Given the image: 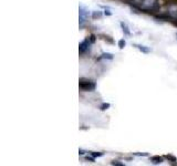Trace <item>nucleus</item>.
I'll return each mask as SVG.
<instances>
[{
	"label": "nucleus",
	"instance_id": "10",
	"mask_svg": "<svg viewBox=\"0 0 177 166\" xmlns=\"http://www.w3.org/2000/svg\"><path fill=\"white\" fill-rule=\"evenodd\" d=\"M91 156L93 157H100V156H103V153H96V152H90L89 153Z\"/></svg>",
	"mask_w": 177,
	"mask_h": 166
},
{
	"label": "nucleus",
	"instance_id": "12",
	"mask_svg": "<svg viewBox=\"0 0 177 166\" xmlns=\"http://www.w3.org/2000/svg\"><path fill=\"white\" fill-rule=\"evenodd\" d=\"M125 44H126V43H125L124 40H120V41H118V47H120L121 49H123V48L125 47Z\"/></svg>",
	"mask_w": 177,
	"mask_h": 166
},
{
	"label": "nucleus",
	"instance_id": "3",
	"mask_svg": "<svg viewBox=\"0 0 177 166\" xmlns=\"http://www.w3.org/2000/svg\"><path fill=\"white\" fill-rule=\"evenodd\" d=\"M167 14L169 18L177 19V4H169L168 5Z\"/></svg>",
	"mask_w": 177,
	"mask_h": 166
},
{
	"label": "nucleus",
	"instance_id": "2",
	"mask_svg": "<svg viewBox=\"0 0 177 166\" xmlns=\"http://www.w3.org/2000/svg\"><path fill=\"white\" fill-rule=\"evenodd\" d=\"M157 7V0H142L141 8L143 10H154Z\"/></svg>",
	"mask_w": 177,
	"mask_h": 166
},
{
	"label": "nucleus",
	"instance_id": "1",
	"mask_svg": "<svg viewBox=\"0 0 177 166\" xmlns=\"http://www.w3.org/2000/svg\"><path fill=\"white\" fill-rule=\"evenodd\" d=\"M80 89H81L82 91H93V90H95V83L92 82V81H89V80H81L80 81Z\"/></svg>",
	"mask_w": 177,
	"mask_h": 166
},
{
	"label": "nucleus",
	"instance_id": "8",
	"mask_svg": "<svg viewBox=\"0 0 177 166\" xmlns=\"http://www.w3.org/2000/svg\"><path fill=\"white\" fill-rule=\"evenodd\" d=\"M150 161L153 162L154 164H159V163H162V162H163V158H162V157H159V156H154V157H152V158H150Z\"/></svg>",
	"mask_w": 177,
	"mask_h": 166
},
{
	"label": "nucleus",
	"instance_id": "13",
	"mask_svg": "<svg viewBox=\"0 0 177 166\" xmlns=\"http://www.w3.org/2000/svg\"><path fill=\"white\" fill-rule=\"evenodd\" d=\"M101 16H102L101 12H95V14H93V17H99V18H100Z\"/></svg>",
	"mask_w": 177,
	"mask_h": 166
},
{
	"label": "nucleus",
	"instance_id": "7",
	"mask_svg": "<svg viewBox=\"0 0 177 166\" xmlns=\"http://www.w3.org/2000/svg\"><path fill=\"white\" fill-rule=\"evenodd\" d=\"M135 47H136L137 49L140 51H142V52H144V53H148L150 52V49L148 48H146V47H144V46H140V44H135Z\"/></svg>",
	"mask_w": 177,
	"mask_h": 166
},
{
	"label": "nucleus",
	"instance_id": "5",
	"mask_svg": "<svg viewBox=\"0 0 177 166\" xmlns=\"http://www.w3.org/2000/svg\"><path fill=\"white\" fill-rule=\"evenodd\" d=\"M89 48H90V39H89V38H86L85 40H83V41L80 43L79 51H80V53H84Z\"/></svg>",
	"mask_w": 177,
	"mask_h": 166
},
{
	"label": "nucleus",
	"instance_id": "4",
	"mask_svg": "<svg viewBox=\"0 0 177 166\" xmlns=\"http://www.w3.org/2000/svg\"><path fill=\"white\" fill-rule=\"evenodd\" d=\"M80 11H79V18H80V24H83V23L85 22L86 21V19H87V16H89V14H90V12H89V11H87V10L85 9V8H84V7H83V6H81V7H80Z\"/></svg>",
	"mask_w": 177,
	"mask_h": 166
},
{
	"label": "nucleus",
	"instance_id": "9",
	"mask_svg": "<svg viewBox=\"0 0 177 166\" xmlns=\"http://www.w3.org/2000/svg\"><path fill=\"white\" fill-rule=\"evenodd\" d=\"M101 59H109V60H112V59H113V54H111V53H102Z\"/></svg>",
	"mask_w": 177,
	"mask_h": 166
},
{
	"label": "nucleus",
	"instance_id": "6",
	"mask_svg": "<svg viewBox=\"0 0 177 166\" xmlns=\"http://www.w3.org/2000/svg\"><path fill=\"white\" fill-rule=\"evenodd\" d=\"M121 26H122V29H123V32L125 33L126 36H131V31H130V29H128V27H127L125 23H121Z\"/></svg>",
	"mask_w": 177,
	"mask_h": 166
},
{
	"label": "nucleus",
	"instance_id": "11",
	"mask_svg": "<svg viewBox=\"0 0 177 166\" xmlns=\"http://www.w3.org/2000/svg\"><path fill=\"white\" fill-rule=\"evenodd\" d=\"M109 107H110V104H109V103H103V104H102V105L100 106V109H101V110H102V111L107 110Z\"/></svg>",
	"mask_w": 177,
	"mask_h": 166
}]
</instances>
